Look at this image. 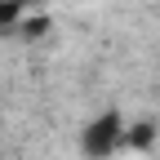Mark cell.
<instances>
[{
    "mask_svg": "<svg viewBox=\"0 0 160 160\" xmlns=\"http://www.w3.org/2000/svg\"><path fill=\"white\" fill-rule=\"evenodd\" d=\"M125 116L120 111H102V116H93L85 129H80V151H85L89 160H107L116 156L120 147H125Z\"/></svg>",
    "mask_w": 160,
    "mask_h": 160,
    "instance_id": "1",
    "label": "cell"
},
{
    "mask_svg": "<svg viewBox=\"0 0 160 160\" xmlns=\"http://www.w3.org/2000/svg\"><path fill=\"white\" fill-rule=\"evenodd\" d=\"M151 142H156V129L151 125H133L125 133V147H151Z\"/></svg>",
    "mask_w": 160,
    "mask_h": 160,
    "instance_id": "2",
    "label": "cell"
},
{
    "mask_svg": "<svg viewBox=\"0 0 160 160\" xmlns=\"http://www.w3.org/2000/svg\"><path fill=\"white\" fill-rule=\"evenodd\" d=\"M18 9H22V0H0V18H13Z\"/></svg>",
    "mask_w": 160,
    "mask_h": 160,
    "instance_id": "3",
    "label": "cell"
}]
</instances>
